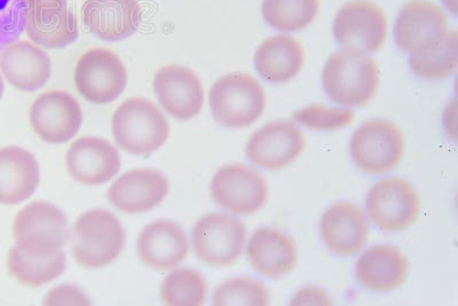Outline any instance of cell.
Returning a JSON list of instances; mask_svg holds the SVG:
<instances>
[{
	"mask_svg": "<svg viewBox=\"0 0 458 306\" xmlns=\"http://www.w3.org/2000/svg\"><path fill=\"white\" fill-rule=\"evenodd\" d=\"M322 84L330 101L344 107H362L374 99L379 87L377 64L357 53L338 51L327 60Z\"/></svg>",
	"mask_w": 458,
	"mask_h": 306,
	"instance_id": "1",
	"label": "cell"
},
{
	"mask_svg": "<svg viewBox=\"0 0 458 306\" xmlns=\"http://www.w3.org/2000/svg\"><path fill=\"white\" fill-rule=\"evenodd\" d=\"M72 255L80 267L100 268L112 264L125 246V232L112 212L94 209L84 212L73 224Z\"/></svg>",
	"mask_w": 458,
	"mask_h": 306,
	"instance_id": "2",
	"label": "cell"
},
{
	"mask_svg": "<svg viewBox=\"0 0 458 306\" xmlns=\"http://www.w3.org/2000/svg\"><path fill=\"white\" fill-rule=\"evenodd\" d=\"M208 105L216 123L242 129L256 123L266 108L263 87L244 72L227 73L212 85Z\"/></svg>",
	"mask_w": 458,
	"mask_h": 306,
	"instance_id": "3",
	"label": "cell"
},
{
	"mask_svg": "<svg viewBox=\"0 0 458 306\" xmlns=\"http://www.w3.org/2000/svg\"><path fill=\"white\" fill-rule=\"evenodd\" d=\"M113 134L118 147L132 155H148L169 138V123L157 106L143 98H130L113 116Z\"/></svg>",
	"mask_w": 458,
	"mask_h": 306,
	"instance_id": "4",
	"label": "cell"
},
{
	"mask_svg": "<svg viewBox=\"0 0 458 306\" xmlns=\"http://www.w3.org/2000/svg\"><path fill=\"white\" fill-rule=\"evenodd\" d=\"M13 236L16 246L28 254L48 256L61 251L71 239V231L63 211L51 203L36 201L15 216Z\"/></svg>",
	"mask_w": 458,
	"mask_h": 306,
	"instance_id": "5",
	"label": "cell"
},
{
	"mask_svg": "<svg viewBox=\"0 0 458 306\" xmlns=\"http://www.w3.org/2000/svg\"><path fill=\"white\" fill-rule=\"evenodd\" d=\"M247 228L242 220L226 214H208L195 223L191 242L195 255L211 268H227L242 256Z\"/></svg>",
	"mask_w": 458,
	"mask_h": 306,
	"instance_id": "6",
	"label": "cell"
},
{
	"mask_svg": "<svg viewBox=\"0 0 458 306\" xmlns=\"http://www.w3.org/2000/svg\"><path fill=\"white\" fill-rule=\"evenodd\" d=\"M350 152L363 173L384 174L394 169L403 157L404 137L390 121H367L352 136Z\"/></svg>",
	"mask_w": 458,
	"mask_h": 306,
	"instance_id": "7",
	"label": "cell"
},
{
	"mask_svg": "<svg viewBox=\"0 0 458 306\" xmlns=\"http://www.w3.org/2000/svg\"><path fill=\"white\" fill-rule=\"evenodd\" d=\"M333 34L344 50L366 55L386 44V15L369 0H353L337 12Z\"/></svg>",
	"mask_w": 458,
	"mask_h": 306,
	"instance_id": "8",
	"label": "cell"
},
{
	"mask_svg": "<svg viewBox=\"0 0 458 306\" xmlns=\"http://www.w3.org/2000/svg\"><path fill=\"white\" fill-rule=\"evenodd\" d=\"M76 89L84 99L96 105L110 104L128 85V72L120 56L108 48H92L76 64Z\"/></svg>",
	"mask_w": 458,
	"mask_h": 306,
	"instance_id": "9",
	"label": "cell"
},
{
	"mask_svg": "<svg viewBox=\"0 0 458 306\" xmlns=\"http://www.w3.org/2000/svg\"><path fill=\"white\" fill-rule=\"evenodd\" d=\"M368 217L379 230L403 231L416 222L420 201L414 187L401 178H386L371 187L366 199Z\"/></svg>",
	"mask_w": 458,
	"mask_h": 306,
	"instance_id": "10",
	"label": "cell"
},
{
	"mask_svg": "<svg viewBox=\"0 0 458 306\" xmlns=\"http://www.w3.org/2000/svg\"><path fill=\"white\" fill-rule=\"evenodd\" d=\"M210 191L220 208L242 216L256 214L268 200V185L263 175L242 165H228L216 171Z\"/></svg>",
	"mask_w": 458,
	"mask_h": 306,
	"instance_id": "11",
	"label": "cell"
},
{
	"mask_svg": "<svg viewBox=\"0 0 458 306\" xmlns=\"http://www.w3.org/2000/svg\"><path fill=\"white\" fill-rule=\"evenodd\" d=\"M32 130L48 144H64L79 133L83 113L79 101L64 91H47L31 105Z\"/></svg>",
	"mask_w": 458,
	"mask_h": 306,
	"instance_id": "12",
	"label": "cell"
},
{
	"mask_svg": "<svg viewBox=\"0 0 458 306\" xmlns=\"http://www.w3.org/2000/svg\"><path fill=\"white\" fill-rule=\"evenodd\" d=\"M305 149L304 134L293 122L273 121L249 138L245 154L258 168L274 171L296 160Z\"/></svg>",
	"mask_w": 458,
	"mask_h": 306,
	"instance_id": "13",
	"label": "cell"
},
{
	"mask_svg": "<svg viewBox=\"0 0 458 306\" xmlns=\"http://www.w3.org/2000/svg\"><path fill=\"white\" fill-rule=\"evenodd\" d=\"M447 32L448 18L443 8L427 0L406 4L395 19L396 47L411 55L437 44Z\"/></svg>",
	"mask_w": 458,
	"mask_h": 306,
	"instance_id": "14",
	"label": "cell"
},
{
	"mask_svg": "<svg viewBox=\"0 0 458 306\" xmlns=\"http://www.w3.org/2000/svg\"><path fill=\"white\" fill-rule=\"evenodd\" d=\"M27 36L34 44L60 50L79 38V23L67 0H27Z\"/></svg>",
	"mask_w": 458,
	"mask_h": 306,
	"instance_id": "15",
	"label": "cell"
},
{
	"mask_svg": "<svg viewBox=\"0 0 458 306\" xmlns=\"http://www.w3.org/2000/svg\"><path fill=\"white\" fill-rule=\"evenodd\" d=\"M154 91L163 109L175 120H191L203 107L202 81L194 71L180 64H169L155 73Z\"/></svg>",
	"mask_w": 458,
	"mask_h": 306,
	"instance_id": "16",
	"label": "cell"
},
{
	"mask_svg": "<svg viewBox=\"0 0 458 306\" xmlns=\"http://www.w3.org/2000/svg\"><path fill=\"white\" fill-rule=\"evenodd\" d=\"M169 181L161 171L136 169L122 174L109 187L110 204L124 214H142L154 209L169 194Z\"/></svg>",
	"mask_w": 458,
	"mask_h": 306,
	"instance_id": "17",
	"label": "cell"
},
{
	"mask_svg": "<svg viewBox=\"0 0 458 306\" xmlns=\"http://www.w3.org/2000/svg\"><path fill=\"white\" fill-rule=\"evenodd\" d=\"M65 166L73 181L96 186L112 181L120 173V153L105 139L83 137L73 141L65 155Z\"/></svg>",
	"mask_w": 458,
	"mask_h": 306,
	"instance_id": "18",
	"label": "cell"
},
{
	"mask_svg": "<svg viewBox=\"0 0 458 306\" xmlns=\"http://www.w3.org/2000/svg\"><path fill=\"white\" fill-rule=\"evenodd\" d=\"M83 21L98 38L120 42L138 31L141 8L137 0H85Z\"/></svg>",
	"mask_w": 458,
	"mask_h": 306,
	"instance_id": "19",
	"label": "cell"
},
{
	"mask_svg": "<svg viewBox=\"0 0 458 306\" xmlns=\"http://www.w3.org/2000/svg\"><path fill=\"white\" fill-rule=\"evenodd\" d=\"M137 251L139 259L151 270H170L186 259L188 240L177 223L159 219L143 228Z\"/></svg>",
	"mask_w": 458,
	"mask_h": 306,
	"instance_id": "20",
	"label": "cell"
},
{
	"mask_svg": "<svg viewBox=\"0 0 458 306\" xmlns=\"http://www.w3.org/2000/svg\"><path fill=\"white\" fill-rule=\"evenodd\" d=\"M323 243L334 254L349 257L361 251L369 236L365 215L353 203L334 204L323 214L320 223Z\"/></svg>",
	"mask_w": 458,
	"mask_h": 306,
	"instance_id": "21",
	"label": "cell"
},
{
	"mask_svg": "<svg viewBox=\"0 0 458 306\" xmlns=\"http://www.w3.org/2000/svg\"><path fill=\"white\" fill-rule=\"evenodd\" d=\"M0 71L14 88L24 92L42 89L52 73V61L38 45L18 40L0 53Z\"/></svg>",
	"mask_w": 458,
	"mask_h": 306,
	"instance_id": "22",
	"label": "cell"
},
{
	"mask_svg": "<svg viewBox=\"0 0 458 306\" xmlns=\"http://www.w3.org/2000/svg\"><path fill=\"white\" fill-rule=\"evenodd\" d=\"M408 260L403 252L390 244L367 249L355 265V276L370 292L394 291L408 276Z\"/></svg>",
	"mask_w": 458,
	"mask_h": 306,
	"instance_id": "23",
	"label": "cell"
},
{
	"mask_svg": "<svg viewBox=\"0 0 458 306\" xmlns=\"http://www.w3.org/2000/svg\"><path fill=\"white\" fill-rule=\"evenodd\" d=\"M248 259L259 275L268 279H281L296 267V243L276 228H258L249 242Z\"/></svg>",
	"mask_w": 458,
	"mask_h": 306,
	"instance_id": "24",
	"label": "cell"
},
{
	"mask_svg": "<svg viewBox=\"0 0 458 306\" xmlns=\"http://www.w3.org/2000/svg\"><path fill=\"white\" fill-rule=\"evenodd\" d=\"M39 183L36 157L18 146L0 149V203L13 206L26 201Z\"/></svg>",
	"mask_w": 458,
	"mask_h": 306,
	"instance_id": "25",
	"label": "cell"
},
{
	"mask_svg": "<svg viewBox=\"0 0 458 306\" xmlns=\"http://www.w3.org/2000/svg\"><path fill=\"white\" fill-rule=\"evenodd\" d=\"M255 68L264 81L284 84L294 79L305 63L302 45L289 35H276L264 40L257 48Z\"/></svg>",
	"mask_w": 458,
	"mask_h": 306,
	"instance_id": "26",
	"label": "cell"
},
{
	"mask_svg": "<svg viewBox=\"0 0 458 306\" xmlns=\"http://www.w3.org/2000/svg\"><path fill=\"white\" fill-rule=\"evenodd\" d=\"M67 260L64 252L48 256L28 254L16 246L7 255V270L20 284L27 287L38 288L52 283L65 271Z\"/></svg>",
	"mask_w": 458,
	"mask_h": 306,
	"instance_id": "27",
	"label": "cell"
},
{
	"mask_svg": "<svg viewBox=\"0 0 458 306\" xmlns=\"http://www.w3.org/2000/svg\"><path fill=\"white\" fill-rule=\"evenodd\" d=\"M457 58V32L448 31L432 47L411 53L409 56V67L420 80H445L456 71Z\"/></svg>",
	"mask_w": 458,
	"mask_h": 306,
	"instance_id": "28",
	"label": "cell"
},
{
	"mask_svg": "<svg viewBox=\"0 0 458 306\" xmlns=\"http://www.w3.org/2000/svg\"><path fill=\"white\" fill-rule=\"evenodd\" d=\"M318 0H263L261 14L274 30L298 31L317 18Z\"/></svg>",
	"mask_w": 458,
	"mask_h": 306,
	"instance_id": "29",
	"label": "cell"
},
{
	"mask_svg": "<svg viewBox=\"0 0 458 306\" xmlns=\"http://www.w3.org/2000/svg\"><path fill=\"white\" fill-rule=\"evenodd\" d=\"M208 284L200 273L179 268L163 281L161 297L169 306H202L206 303Z\"/></svg>",
	"mask_w": 458,
	"mask_h": 306,
	"instance_id": "30",
	"label": "cell"
},
{
	"mask_svg": "<svg viewBox=\"0 0 458 306\" xmlns=\"http://www.w3.org/2000/svg\"><path fill=\"white\" fill-rule=\"evenodd\" d=\"M212 304L266 306L269 305V296L260 281L247 276L233 277L216 289Z\"/></svg>",
	"mask_w": 458,
	"mask_h": 306,
	"instance_id": "31",
	"label": "cell"
},
{
	"mask_svg": "<svg viewBox=\"0 0 458 306\" xmlns=\"http://www.w3.org/2000/svg\"><path fill=\"white\" fill-rule=\"evenodd\" d=\"M293 120L313 132H335L350 125L354 121V114L349 109L313 105L297 110Z\"/></svg>",
	"mask_w": 458,
	"mask_h": 306,
	"instance_id": "32",
	"label": "cell"
},
{
	"mask_svg": "<svg viewBox=\"0 0 458 306\" xmlns=\"http://www.w3.org/2000/svg\"><path fill=\"white\" fill-rule=\"evenodd\" d=\"M27 0H0V53L26 30Z\"/></svg>",
	"mask_w": 458,
	"mask_h": 306,
	"instance_id": "33",
	"label": "cell"
},
{
	"mask_svg": "<svg viewBox=\"0 0 458 306\" xmlns=\"http://www.w3.org/2000/svg\"><path fill=\"white\" fill-rule=\"evenodd\" d=\"M89 300L81 289L72 285H59L45 297L43 305H89Z\"/></svg>",
	"mask_w": 458,
	"mask_h": 306,
	"instance_id": "34",
	"label": "cell"
},
{
	"mask_svg": "<svg viewBox=\"0 0 458 306\" xmlns=\"http://www.w3.org/2000/svg\"><path fill=\"white\" fill-rule=\"evenodd\" d=\"M293 305H331V300L325 293L317 288L309 287L297 293L292 302Z\"/></svg>",
	"mask_w": 458,
	"mask_h": 306,
	"instance_id": "35",
	"label": "cell"
},
{
	"mask_svg": "<svg viewBox=\"0 0 458 306\" xmlns=\"http://www.w3.org/2000/svg\"><path fill=\"white\" fill-rule=\"evenodd\" d=\"M445 6L449 8L453 12V13H456V5L453 3V0H444Z\"/></svg>",
	"mask_w": 458,
	"mask_h": 306,
	"instance_id": "36",
	"label": "cell"
},
{
	"mask_svg": "<svg viewBox=\"0 0 458 306\" xmlns=\"http://www.w3.org/2000/svg\"><path fill=\"white\" fill-rule=\"evenodd\" d=\"M4 93V81L2 75H0V100H2Z\"/></svg>",
	"mask_w": 458,
	"mask_h": 306,
	"instance_id": "37",
	"label": "cell"
}]
</instances>
